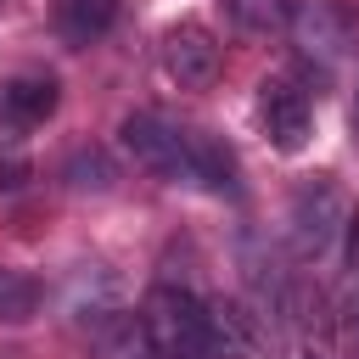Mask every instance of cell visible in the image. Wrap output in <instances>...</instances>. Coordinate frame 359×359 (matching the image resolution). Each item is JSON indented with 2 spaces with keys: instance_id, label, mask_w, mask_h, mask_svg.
<instances>
[{
  "instance_id": "1",
  "label": "cell",
  "mask_w": 359,
  "mask_h": 359,
  "mask_svg": "<svg viewBox=\"0 0 359 359\" xmlns=\"http://www.w3.org/2000/svg\"><path fill=\"white\" fill-rule=\"evenodd\" d=\"M348 230H353V208H348V196H342V185H337L331 174H314V180H303V185L292 191L286 241H292V252H297L303 264L331 258V252L348 241Z\"/></svg>"
},
{
  "instance_id": "2",
  "label": "cell",
  "mask_w": 359,
  "mask_h": 359,
  "mask_svg": "<svg viewBox=\"0 0 359 359\" xmlns=\"http://www.w3.org/2000/svg\"><path fill=\"white\" fill-rule=\"evenodd\" d=\"M269 320H275V337H280V359H331L337 320H331V303L314 280L286 275L280 292L269 297Z\"/></svg>"
},
{
  "instance_id": "3",
  "label": "cell",
  "mask_w": 359,
  "mask_h": 359,
  "mask_svg": "<svg viewBox=\"0 0 359 359\" xmlns=\"http://www.w3.org/2000/svg\"><path fill=\"white\" fill-rule=\"evenodd\" d=\"M146 337L157 348V359H213L208 353V303L185 286H151L140 303Z\"/></svg>"
},
{
  "instance_id": "4",
  "label": "cell",
  "mask_w": 359,
  "mask_h": 359,
  "mask_svg": "<svg viewBox=\"0 0 359 359\" xmlns=\"http://www.w3.org/2000/svg\"><path fill=\"white\" fill-rule=\"evenodd\" d=\"M118 146L135 157V168H146L168 185H191V129H180L157 112H129L118 123Z\"/></svg>"
},
{
  "instance_id": "5",
  "label": "cell",
  "mask_w": 359,
  "mask_h": 359,
  "mask_svg": "<svg viewBox=\"0 0 359 359\" xmlns=\"http://www.w3.org/2000/svg\"><path fill=\"white\" fill-rule=\"evenodd\" d=\"M286 34L297 39V50L309 62H342L359 45V11L348 0H303V6H292Z\"/></svg>"
},
{
  "instance_id": "6",
  "label": "cell",
  "mask_w": 359,
  "mask_h": 359,
  "mask_svg": "<svg viewBox=\"0 0 359 359\" xmlns=\"http://www.w3.org/2000/svg\"><path fill=\"white\" fill-rule=\"evenodd\" d=\"M157 62L168 73V84L180 90H208L219 79V39L202 28V22H168L163 28V45H157Z\"/></svg>"
},
{
  "instance_id": "7",
  "label": "cell",
  "mask_w": 359,
  "mask_h": 359,
  "mask_svg": "<svg viewBox=\"0 0 359 359\" xmlns=\"http://www.w3.org/2000/svg\"><path fill=\"white\" fill-rule=\"evenodd\" d=\"M56 79L50 73H17L0 84V151H22L28 129H39L56 112Z\"/></svg>"
},
{
  "instance_id": "8",
  "label": "cell",
  "mask_w": 359,
  "mask_h": 359,
  "mask_svg": "<svg viewBox=\"0 0 359 359\" xmlns=\"http://www.w3.org/2000/svg\"><path fill=\"white\" fill-rule=\"evenodd\" d=\"M258 123L275 151H303L314 135V107L292 79H264L258 84Z\"/></svg>"
},
{
  "instance_id": "9",
  "label": "cell",
  "mask_w": 359,
  "mask_h": 359,
  "mask_svg": "<svg viewBox=\"0 0 359 359\" xmlns=\"http://www.w3.org/2000/svg\"><path fill=\"white\" fill-rule=\"evenodd\" d=\"M208 353L213 359H264L269 353L264 314L247 309L241 297H213L208 303Z\"/></svg>"
},
{
  "instance_id": "10",
  "label": "cell",
  "mask_w": 359,
  "mask_h": 359,
  "mask_svg": "<svg viewBox=\"0 0 359 359\" xmlns=\"http://www.w3.org/2000/svg\"><path fill=\"white\" fill-rule=\"evenodd\" d=\"M123 309V280L107 264H73L62 280V314L73 325H101L107 314Z\"/></svg>"
},
{
  "instance_id": "11",
  "label": "cell",
  "mask_w": 359,
  "mask_h": 359,
  "mask_svg": "<svg viewBox=\"0 0 359 359\" xmlns=\"http://www.w3.org/2000/svg\"><path fill=\"white\" fill-rule=\"evenodd\" d=\"M90 359H157V348L146 337V320L118 309L101 325H90Z\"/></svg>"
},
{
  "instance_id": "12",
  "label": "cell",
  "mask_w": 359,
  "mask_h": 359,
  "mask_svg": "<svg viewBox=\"0 0 359 359\" xmlns=\"http://www.w3.org/2000/svg\"><path fill=\"white\" fill-rule=\"evenodd\" d=\"M118 17V0H50V22L56 34L79 50V45H95Z\"/></svg>"
},
{
  "instance_id": "13",
  "label": "cell",
  "mask_w": 359,
  "mask_h": 359,
  "mask_svg": "<svg viewBox=\"0 0 359 359\" xmlns=\"http://www.w3.org/2000/svg\"><path fill=\"white\" fill-rule=\"evenodd\" d=\"M219 11L241 39H275L292 22V0H219Z\"/></svg>"
},
{
  "instance_id": "14",
  "label": "cell",
  "mask_w": 359,
  "mask_h": 359,
  "mask_svg": "<svg viewBox=\"0 0 359 359\" xmlns=\"http://www.w3.org/2000/svg\"><path fill=\"white\" fill-rule=\"evenodd\" d=\"M191 185L202 191H236V151L202 129H191Z\"/></svg>"
},
{
  "instance_id": "15",
  "label": "cell",
  "mask_w": 359,
  "mask_h": 359,
  "mask_svg": "<svg viewBox=\"0 0 359 359\" xmlns=\"http://www.w3.org/2000/svg\"><path fill=\"white\" fill-rule=\"evenodd\" d=\"M39 280L28 275V269H11V264H0V325H28L34 314H39Z\"/></svg>"
},
{
  "instance_id": "16",
  "label": "cell",
  "mask_w": 359,
  "mask_h": 359,
  "mask_svg": "<svg viewBox=\"0 0 359 359\" xmlns=\"http://www.w3.org/2000/svg\"><path fill=\"white\" fill-rule=\"evenodd\" d=\"M62 180H67V191H112V163H107V151H95V146H79L67 163H62Z\"/></svg>"
},
{
  "instance_id": "17",
  "label": "cell",
  "mask_w": 359,
  "mask_h": 359,
  "mask_svg": "<svg viewBox=\"0 0 359 359\" xmlns=\"http://www.w3.org/2000/svg\"><path fill=\"white\" fill-rule=\"evenodd\" d=\"M11 6H17V0H0V11H11Z\"/></svg>"
}]
</instances>
